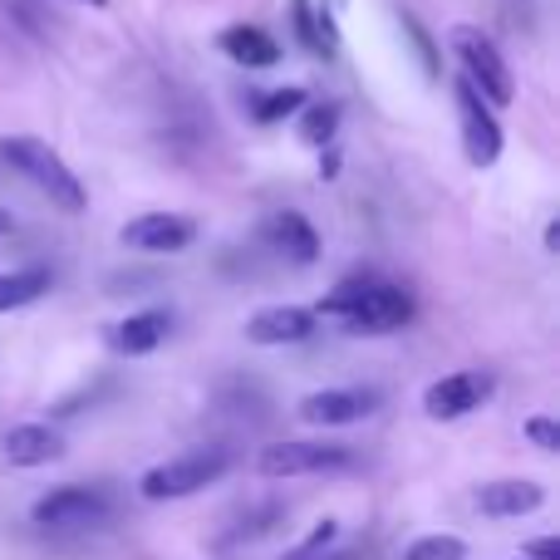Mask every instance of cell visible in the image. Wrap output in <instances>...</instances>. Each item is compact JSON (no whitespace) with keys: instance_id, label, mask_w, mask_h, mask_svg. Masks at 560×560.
Wrapping results in <instances>:
<instances>
[{"instance_id":"obj_1","label":"cell","mask_w":560,"mask_h":560,"mask_svg":"<svg viewBox=\"0 0 560 560\" xmlns=\"http://www.w3.org/2000/svg\"><path fill=\"white\" fill-rule=\"evenodd\" d=\"M0 158H5L15 173H25L30 183H35L39 192H45L49 202L59 207V212H84V207H89L84 183L69 173V163L49 143H39V138H30V133L0 138Z\"/></svg>"},{"instance_id":"obj_2","label":"cell","mask_w":560,"mask_h":560,"mask_svg":"<svg viewBox=\"0 0 560 560\" xmlns=\"http://www.w3.org/2000/svg\"><path fill=\"white\" fill-rule=\"evenodd\" d=\"M226 467H232V453L226 447H202V453H183L173 463H158L138 477V497L143 502H183V497H197L202 487L222 482Z\"/></svg>"},{"instance_id":"obj_3","label":"cell","mask_w":560,"mask_h":560,"mask_svg":"<svg viewBox=\"0 0 560 560\" xmlns=\"http://www.w3.org/2000/svg\"><path fill=\"white\" fill-rule=\"evenodd\" d=\"M114 502L98 487H55L30 506V522L45 532H84V526H104Z\"/></svg>"},{"instance_id":"obj_4","label":"cell","mask_w":560,"mask_h":560,"mask_svg":"<svg viewBox=\"0 0 560 560\" xmlns=\"http://www.w3.org/2000/svg\"><path fill=\"white\" fill-rule=\"evenodd\" d=\"M457 55H463V65H467L463 79L482 94V104H497V108L512 104L516 79H512V69H506V59L497 55L492 39H482L477 30H457Z\"/></svg>"},{"instance_id":"obj_5","label":"cell","mask_w":560,"mask_h":560,"mask_svg":"<svg viewBox=\"0 0 560 560\" xmlns=\"http://www.w3.org/2000/svg\"><path fill=\"white\" fill-rule=\"evenodd\" d=\"M354 453L345 443H271L256 457V472L261 477H315V472H335V467H349Z\"/></svg>"},{"instance_id":"obj_6","label":"cell","mask_w":560,"mask_h":560,"mask_svg":"<svg viewBox=\"0 0 560 560\" xmlns=\"http://www.w3.org/2000/svg\"><path fill=\"white\" fill-rule=\"evenodd\" d=\"M408 319H413V295L388 285V280H374L364 290V300L354 305V315H345V329L349 335H394Z\"/></svg>"},{"instance_id":"obj_7","label":"cell","mask_w":560,"mask_h":560,"mask_svg":"<svg viewBox=\"0 0 560 560\" xmlns=\"http://www.w3.org/2000/svg\"><path fill=\"white\" fill-rule=\"evenodd\" d=\"M453 94H457V108H463V148H467V163H472V167H492L497 158H502V128H497V118L487 114L482 94H477L467 79H457Z\"/></svg>"},{"instance_id":"obj_8","label":"cell","mask_w":560,"mask_h":560,"mask_svg":"<svg viewBox=\"0 0 560 560\" xmlns=\"http://www.w3.org/2000/svg\"><path fill=\"white\" fill-rule=\"evenodd\" d=\"M124 246H133V252H187V246L197 242V222L183 212H143L133 217V222H124Z\"/></svg>"},{"instance_id":"obj_9","label":"cell","mask_w":560,"mask_h":560,"mask_svg":"<svg viewBox=\"0 0 560 560\" xmlns=\"http://www.w3.org/2000/svg\"><path fill=\"white\" fill-rule=\"evenodd\" d=\"M487 398H492V378L467 369V374H447V378H438V384H428L423 413L438 418V423H453V418H467L472 408H482Z\"/></svg>"},{"instance_id":"obj_10","label":"cell","mask_w":560,"mask_h":560,"mask_svg":"<svg viewBox=\"0 0 560 560\" xmlns=\"http://www.w3.org/2000/svg\"><path fill=\"white\" fill-rule=\"evenodd\" d=\"M378 408V388H319V394L300 398V418L315 428H345L359 423Z\"/></svg>"},{"instance_id":"obj_11","label":"cell","mask_w":560,"mask_h":560,"mask_svg":"<svg viewBox=\"0 0 560 560\" xmlns=\"http://www.w3.org/2000/svg\"><path fill=\"white\" fill-rule=\"evenodd\" d=\"M546 506V487L526 482V477H506V482L477 487V512L492 522H512V516H532Z\"/></svg>"},{"instance_id":"obj_12","label":"cell","mask_w":560,"mask_h":560,"mask_svg":"<svg viewBox=\"0 0 560 560\" xmlns=\"http://www.w3.org/2000/svg\"><path fill=\"white\" fill-rule=\"evenodd\" d=\"M310 335H315V310H300V305H271L246 319V339L252 345H300Z\"/></svg>"},{"instance_id":"obj_13","label":"cell","mask_w":560,"mask_h":560,"mask_svg":"<svg viewBox=\"0 0 560 560\" xmlns=\"http://www.w3.org/2000/svg\"><path fill=\"white\" fill-rule=\"evenodd\" d=\"M167 335H173V315H167V310H138V315L118 319V325L108 329V345L128 359H143V354H153Z\"/></svg>"},{"instance_id":"obj_14","label":"cell","mask_w":560,"mask_h":560,"mask_svg":"<svg viewBox=\"0 0 560 560\" xmlns=\"http://www.w3.org/2000/svg\"><path fill=\"white\" fill-rule=\"evenodd\" d=\"M65 457V438L49 423H20L5 433V463L10 467H45Z\"/></svg>"},{"instance_id":"obj_15","label":"cell","mask_w":560,"mask_h":560,"mask_svg":"<svg viewBox=\"0 0 560 560\" xmlns=\"http://www.w3.org/2000/svg\"><path fill=\"white\" fill-rule=\"evenodd\" d=\"M266 236H271L276 252L285 256V261H295V266H310L319 256V232L310 226L305 212H276L271 226H266Z\"/></svg>"},{"instance_id":"obj_16","label":"cell","mask_w":560,"mask_h":560,"mask_svg":"<svg viewBox=\"0 0 560 560\" xmlns=\"http://www.w3.org/2000/svg\"><path fill=\"white\" fill-rule=\"evenodd\" d=\"M222 49L236 59V65H246V69H271L276 59H280V45L266 35V30H256V25L222 30Z\"/></svg>"},{"instance_id":"obj_17","label":"cell","mask_w":560,"mask_h":560,"mask_svg":"<svg viewBox=\"0 0 560 560\" xmlns=\"http://www.w3.org/2000/svg\"><path fill=\"white\" fill-rule=\"evenodd\" d=\"M45 290H49V271H39V266L0 271V315H5V310H20V305H35Z\"/></svg>"},{"instance_id":"obj_18","label":"cell","mask_w":560,"mask_h":560,"mask_svg":"<svg viewBox=\"0 0 560 560\" xmlns=\"http://www.w3.org/2000/svg\"><path fill=\"white\" fill-rule=\"evenodd\" d=\"M335 128H339L335 104H305L295 114V133H300V143H310V148H325L329 138H335Z\"/></svg>"},{"instance_id":"obj_19","label":"cell","mask_w":560,"mask_h":560,"mask_svg":"<svg viewBox=\"0 0 560 560\" xmlns=\"http://www.w3.org/2000/svg\"><path fill=\"white\" fill-rule=\"evenodd\" d=\"M305 104H310L305 89H271V94L256 98V124H285V118H295Z\"/></svg>"},{"instance_id":"obj_20","label":"cell","mask_w":560,"mask_h":560,"mask_svg":"<svg viewBox=\"0 0 560 560\" xmlns=\"http://www.w3.org/2000/svg\"><path fill=\"white\" fill-rule=\"evenodd\" d=\"M374 285V276H349V280H339L335 290H329L325 300H319V315H335V319H345V315H354V305L364 300V290Z\"/></svg>"},{"instance_id":"obj_21","label":"cell","mask_w":560,"mask_h":560,"mask_svg":"<svg viewBox=\"0 0 560 560\" xmlns=\"http://www.w3.org/2000/svg\"><path fill=\"white\" fill-rule=\"evenodd\" d=\"M335 541H339V522H329V516H325V522L310 532V541H300L295 551L280 556V560H345V556H329V546H335Z\"/></svg>"},{"instance_id":"obj_22","label":"cell","mask_w":560,"mask_h":560,"mask_svg":"<svg viewBox=\"0 0 560 560\" xmlns=\"http://www.w3.org/2000/svg\"><path fill=\"white\" fill-rule=\"evenodd\" d=\"M463 556H467V546L457 536H418L404 551V560H463Z\"/></svg>"},{"instance_id":"obj_23","label":"cell","mask_w":560,"mask_h":560,"mask_svg":"<svg viewBox=\"0 0 560 560\" xmlns=\"http://www.w3.org/2000/svg\"><path fill=\"white\" fill-rule=\"evenodd\" d=\"M398 20H404V35H408V45L418 49V59H423L428 79H438V74H443V59H438V49H433V35H428V30L418 25V15H408V10Z\"/></svg>"},{"instance_id":"obj_24","label":"cell","mask_w":560,"mask_h":560,"mask_svg":"<svg viewBox=\"0 0 560 560\" xmlns=\"http://www.w3.org/2000/svg\"><path fill=\"white\" fill-rule=\"evenodd\" d=\"M526 438H532L541 453H556L560 447V423L556 418H546V413H536V418H526Z\"/></svg>"},{"instance_id":"obj_25","label":"cell","mask_w":560,"mask_h":560,"mask_svg":"<svg viewBox=\"0 0 560 560\" xmlns=\"http://www.w3.org/2000/svg\"><path fill=\"white\" fill-rule=\"evenodd\" d=\"M295 30H300V45L315 49V55H325V45H319V25H315V10H310V0H295Z\"/></svg>"},{"instance_id":"obj_26","label":"cell","mask_w":560,"mask_h":560,"mask_svg":"<svg viewBox=\"0 0 560 560\" xmlns=\"http://www.w3.org/2000/svg\"><path fill=\"white\" fill-rule=\"evenodd\" d=\"M522 556H526V560H560V541H556V536H541V541H526V546H522Z\"/></svg>"},{"instance_id":"obj_27","label":"cell","mask_w":560,"mask_h":560,"mask_svg":"<svg viewBox=\"0 0 560 560\" xmlns=\"http://www.w3.org/2000/svg\"><path fill=\"white\" fill-rule=\"evenodd\" d=\"M10 232H15V217H10L5 207H0V236H10Z\"/></svg>"},{"instance_id":"obj_28","label":"cell","mask_w":560,"mask_h":560,"mask_svg":"<svg viewBox=\"0 0 560 560\" xmlns=\"http://www.w3.org/2000/svg\"><path fill=\"white\" fill-rule=\"evenodd\" d=\"M546 246H551V252L560 246V222H551V226H546Z\"/></svg>"},{"instance_id":"obj_29","label":"cell","mask_w":560,"mask_h":560,"mask_svg":"<svg viewBox=\"0 0 560 560\" xmlns=\"http://www.w3.org/2000/svg\"><path fill=\"white\" fill-rule=\"evenodd\" d=\"M84 5H108V0H84Z\"/></svg>"}]
</instances>
